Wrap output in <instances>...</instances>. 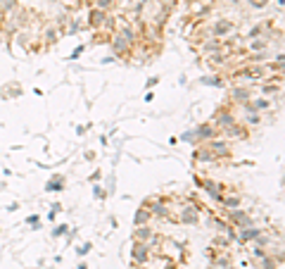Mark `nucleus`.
<instances>
[{
  "label": "nucleus",
  "mask_w": 285,
  "mask_h": 269,
  "mask_svg": "<svg viewBox=\"0 0 285 269\" xmlns=\"http://www.w3.org/2000/svg\"><path fill=\"white\" fill-rule=\"evenodd\" d=\"M228 219H231L238 229H247V226H252V217H250L247 212H242V210H238V207L228 212Z\"/></svg>",
  "instance_id": "obj_1"
},
{
  "label": "nucleus",
  "mask_w": 285,
  "mask_h": 269,
  "mask_svg": "<svg viewBox=\"0 0 285 269\" xmlns=\"http://www.w3.org/2000/svg\"><path fill=\"white\" fill-rule=\"evenodd\" d=\"M195 138H200V141H212V138H219V131H216L212 124H200V127L195 129Z\"/></svg>",
  "instance_id": "obj_2"
},
{
  "label": "nucleus",
  "mask_w": 285,
  "mask_h": 269,
  "mask_svg": "<svg viewBox=\"0 0 285 269\" xmlns=\"http://www.w3.org/2000/svg\"><path fill=\"white\" fill-rule=\"evenodd\" d=\"M233 29H235V24L233 22H228V19H219V22L214 24V29H212V31H214V36L224 39V36H228Z\"/></svg>",
  "instance_id": "obj_3"
},
{
  "label": "nucleus",
  "mask_w": 285,
  "mask_h": 269,
  "mask_svg": "<svg viewBox=\"0 0 285 269\" xmlns=\"http://www.w3.org/2000/svg\"><path fill=\"white\" fill-rule=\"evenodd\" d=\"M107 19H109V17H107V12H105V10L95 8L91 12V26H93V29H98V26H107V24H109Z\"/></svg>",
  "instance_id": "obj_4"
},
{
  "label": "nucleus",
  "mask_w": 285,
  "mask_h": 269,
  "mask_svg": "<svg viewBox=\"0 0 285 269\" xmlns=\"http://www.w3.org/2000/svg\"><path fill=\"white\" fill-rule=\"evenodd\" d=\"M200 186L202 188H207V193L212 196V198H216V200H221V183H216V181H212V179H205V181H200Z\"/></svg>",
  "instance_id": "obj_5"
},
{
  "label": "nucleus",
  "mask_w": 285,
  "mask_h": 269,
  "mask_svg": "<svg viewBox=\"0 0 285 269\" xmlns=\"http://www.w3.org/2000/svg\"><path fill=\"white\" fill-rule=\"evenodd\" d=\"M214 122L219 124V131H224V129H228V127L235 124V117H233L231 112H219V114L214 117Z\"/></svg>",
  "instance_id": "obj_6"
},
{
  "label": "nucleus",
  "mask_w": 285,
  "mask_h": 269,
  "mask_svg": "<svg viewBox=\"0 0 285 269\" xmlns=\"http://www.w3.org/2000/svg\"><path fill=\"white\" fill-rule=\"evenodd\" d=\"M209 150H212V152L216 155V158H219V155H228V152H231V145H228L226 141L212 138V143H209Z\"/></svg>",
  "instance_id": "obj_7"
},
{
  "label": "nucleus",
  "mask_w": 285,
  "mask_h": 269,
  "mask_svg": "<svg viewBox=\"0 0 285 269\" xmlns=\"http://www.w3.org/2000/svg\"><path fill=\"white\" fill-rule=\"evenodd\" d=\"M147 243H143V241H136V246H133V260L138 262H147Z\"/></svg>",
  "instance_id": "obj_8"
},
{
  "label": "nucleus",
  "mask_w": 285,
  "mask_h": 269,
  "mask_svg": "<svg viewBox=\"0 0 285 269\" xmlns=\"http://www.w3.org/2000/svg\"><path fill=\"white\" fill-rule=\"evenodd\" d=\"M183 224H195L200 222V210H195V207H188V210H181V217H178Z\"/></svg>",
  "instance_id": "obj_9"
},
{
  "label": "nucleus",
  "mask_w": 285,
  "mask_h": 269,
  "mask_svg": "<svg viewBox=\"0 0 285 269\" xmlns=\"http://www.w3.org/2000/svg\"><path fill=\"white\" fill-rule=\"evenodd\" d=\"M136 241L150 243V241H152V229H147V226H138V229H136Z\"/></svg>",
  "instance_id": "obj_10"
},
{
  "label": "nucleus",
  "mask_w": 285,
  "mask_h": 269,
  "mask_svg": "<svg viewBox=\"0 0 285 269\" xmlns=\"http://www.w3.org/2000/svg\"><path fill=\"white\" fill-rule=\"evenodd\" d=\"M150 207H152V210H150V214H157V217H164V214H167V205H164L162 200H152V203H150Z\"/></svg>",
  "instance_id": "obj_11"
},
{
  "label": "nucleus",
  "mask_w": 285,
  "mask_h": 269,
  "mask_svg": "<svg viewBox=\"0 0 285 269\" xmlns=\"http://www.w3.org/2000/svg\"><path fill=\"white\" fill-rule=\"evenodd\" d=\"M233 100L247 103V100H250V91H247V88H233Z\"/></svg>",
  "instance_id": "obj_12"
},
{
  "label": "nucleus",
  "mask_w": 285,
  "mask_h": 269,
  "mask_svg": "<svg viewBox=\"0 0 285 269\" xmlns=\"http://www.w3.org/2000/svg\"><path fill=\"white\" fill-rule=\"evenodd\" d=\"M147 219H150V210H147V207H140L138 212H136V226H143Z\"/></svg>",
  "instance_id": "obj_13"
},
{
  "label": "nucleus",
  "mask_w": 285,
  "mask_h": 269,
  "mask_svg": "<svg viewBox=\"0 0 285 269\" xmlns=\"http://www.w3.org/2000/svg\"><path fill=\"white\" fill-rule=\"evenodd\" d=\"M219 203H224L228 210H235V207L240 205V198H238V196H226V198L221 196V200H219Z\"/></svg>",
  "instance_id": "obj_14"
},
{
  "label": "nucleus",
  "mask_w": 285,
  "mask_h": 269,
  "mask_svg": "<svg viewBox=\"0 0 285 269\" xmlns=\"http://www.w3.org/2000/svg\"><path fill=\"white\" fill-rule=\"evenodd\" d=\"M214 158H216V155L209 150V148H205V150H197V155H195V160H197V162H212Z\"/></svg>",
  "instance_id": "obj_15"
},
{
  "label": "nucleus",
  "mask_w": 285,
  "mask_h": 269,
  "mask_svg": "<svg viewBox=\"0 0 285 269\" xmlns=\"http://www.w3.org/2000/svg\"><path fill=\"white\" fill-rule=\"evenodd\" d=\"M15 10H17V0H3L0 15H10V12H15Z\"/></svg>",
  "instance_id": "obj_16"
},
{
  "label": "nucleus",
  "mask_w": 285,
  "mask_h": 269,
  "mask_svg": "<svg viewBox=\"0 0 285 269\" xmlns=\"http://www.w3.org/2000/svg\"><path fill=\"white\" fill-rule=\"evenodd\" d=\"M62 176H55L53 181H48V186H46V190H62Z\"/></svg>",
  "instance_id": "obj_17"
},
{
  "label": "nucleus",
  "mask_w": 285,
  "mask_h": 269,
  "mask_svg": "<svg viewBox=\"0 0 285 269\" xmlns=\"http://www.w3.org/2000/svg\"><path fill=\"white\" fill-rule=\"evenodd\" d=\"M247 3H250V8H252V10H264L271 0H247Z\"/></svg>",
  "instance_id": "obj_18"
},
{
  "label": "nucleus",
  "mask_w": 285,
  "mask_h": 269,
  "mask_svg": "<svg viewBox=\"0 0 285 269\" xmlns=\"http://www.w3.org/2000/svg\"><path fill=\"white\" fill-rule=\"evenodd\" d=\"M266 57H269V53H264V50H262V53H255V55L250 57V62H252V64H257V62H264Z\"/></svg>",
  "instance_id": "obj_19"
},
{
  "label": "nucleus",
  "mask_w": 285,
  "mask_h": 269,
  "mask_svg": "<svg viewBox=\"0 0 285 269\" xmlns=\"http://www.w3.org/2000/svg\"><path fill=\"white\" fill-rule=\"evenodd\" d=\"M112 3H114V0H98V3H95V8L98 10H109L112 8Z\"/></svg>",
  "instance_id": "obj_20"
},
{
  "label": "nucleus",
  "mask_w": 285,
  "mask_h": 269,
  "mask_svg": "<svg viewBox=\"0 0 285 269\" xmlns=\"http://www.w3.org/2000/svg\"><path fill=\"white\" fill-rule=\"evenodd\" d=\"M259 267H262V269H273V262H271L266 255H264V257H262V264H259Z\"/></svg>",
  "instance_id": "obj_21"
},
{
  "label": "nucleus",
  "mask_w": 285,
  "mask_h": 269,
  "mask_svg": "<svg viewBox=\"0 0 285 269\" xmlns=\"http://www.w3.org/2000/svg\"><path fill=\"white\" fill-rule=\"evenodd\" d=\"M202 84H207V86H221L224 81L221 79H202Z\"/></svg>",
  "instance_id": "obj_22"
},
{
  "label": "nucleus",
  "mask_w": 285,
  "mask_h": 269,
  "mask_svg": "<svg viewBox=\"0 0 285 269\" xmlns=\"http://www.w3.org/2000/svg\"><path fill=\"white\" fill-rule=\"evenodd\" d=\"M262 48H266V41H252V50H262Z\"/></svg>",
  "instance_id": "obj_23"
},
{
  "label": "nucleus",
  "mask_w": 285,
  "mask_h": 269,
  "mask_svg": "<svg viewBox=\"0 0 285 269\" xmlns=\"http://www.w3.org/2000/svg\"><path fill=\"white\" fill-rule=\"evenodd\" d=\"M64 231H67V226H64V224H62V226H57V229L53 231L55 236H62V234H64Z\"/></svg>",
  "instance_id": "obj_24"
},
{
  "label": "nucleus",
  "mask_w": 285,
  "mask_h": 269,
  "mask_svg": "<svg viewBox=\"0 0 285 269\" xmlns=\"http://www.w3.org/2000/svg\"><path fill=\"white\" fill-rule=\"evenodd\" d=\"M46 41H55V29H48L46 31Z\"/></svg>",
  "instance_id": "obj_25"
},
{
  "label": "nucleus",
  "mask_w": 285,
  "mask_h": 269,
  "mask_svg": "<svg viewBox=\"0 0 285 269\" xmlns=\"http://www.w3.org/2000/svg\"><path fill=\"white\" fill-rule=\"evenodd\" d=\"M29 224H31V226H36V229H38V217H36V214H33V217H29Z\"/></svg>",
  "instance_id": "obj_26"
},
{
  "label": "nucleus",
  "mask_w": 285,
  "mask_h": 269,
  "mask_svg": "<svg viewBox=\"0 0 285 269\" xmlns=\"http://www.w3.org/2000/svg\"><path fill=\"white\" fill-rule=\"evenodd\" d=\"M247 122H250V124H259V114H252V117H247Z\"/></svg>",
  "instance_id": "obj_27"
},
{
  "label": "nucleus",
  "mask_w": 285,
  "mask_h": 269,
  "mask_svg": "<svg viewBox=\"0 0 285 269\" xmlns=\"http://www.w3.org/2000/svg\"><path fill=\"white\" fill-rule=\"evenodd\" d=\"M88 250H91V243H84V246L78 248V253H81V255H84V253H88Z\"/></svg>",
  "instance_id": "obj_28"
},
{
  "label": "nucleus",
  "mask_w": 285,
  "mask_h": 269,
  "mask_svg": "<svg viewBox=\"0 0 285 269\" xmlns=\"http://www.w3.org/2000/svg\"><path fill=\"white\" fill-rule=\"evenodd\" d=\"M81 53H84V48H76V50H74V53H71V60H76V57L81 55Z\"/></svg>",
  "instance_id": "obj_29"
},
{
  "label": "nucleus",
  "mask_w": 285,
  "mask_h": 269,
  "mask_svg": "<svg viewBox=\"0 0 285 269\" xmlns=\"http://www.w3.org/2000/svg\"><path fill=\"white\" fill-rule=\"evenodd\" d=\"M93 190H95V196H98V198H102V196H105V193H102V188H100V186H95V188H93Z\"/></svg>",
  "instance_id": "obj_30"
},
{
  "label": "nucleus",
  "mask_w": 285,
  "mask_h": 269,
  "mask_svg": "<svg viewBox=\"0 0 285 269\" xmlns=\"http://www.w3.org/2000/svg\"><path fill=\"white\" fill-rule=\"evenodd\" d=\"M238 3H240V0H231V5H238Z\"/></svg>",
  "instance_id": "obj_31"
},
{
  "label": "nucleus",
  "mask_w": 285,
  "mask_h": 269,
  "mask_svg": "<svg viewBox=\"0 0 285 269\" xmlns=\"http://www.w3.org/2000/svg\"><path fill=\"white\" fill-rule=\"evenodd\" d=\"M0 5H3V0H0Z\"/></svg>",
  "instance_id": "obj_32"
}]
</instances>
